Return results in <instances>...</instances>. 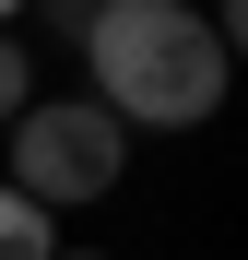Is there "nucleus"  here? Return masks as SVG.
Returning a JSON list of instances; mask_svg holds the SVG:
<instances>
[{"instance_id":"obj_2","label":"nucleus","mask_w":248,"mask_h":260,"mask_svg":"<svg viewBox=\"0 0 248 260\" xmlns=\"http://www.w3.org/2000/svg\"><path fill=\"white\" fill-rule=\"evenodd\" d=\"M118 178H130V130H118L95 95H36L12 118V178L36 213H71V201H107Z\"/></svg>"},{"instance_id":"obj_1","label":"nucleus","mask_w":248,"mask_h":260,"mask_svg":"<svg viewBox=\"0 0 248 260\" xmlns=\"http://www.w3.org/2000/svg\"><path fill=\"white\" fill-rule=\"evenodd\" d=\"M83 71L118 130H201L236 83V12L189 0H95L83 12Z\"/></svg>"},{"instance_id":"obj_4","label":"nucleus","mask_w":248,"mask_h":260,"mask_svg":"<svg viewBox=\"0 0 248 260\" xmlns=\"http://www.w3.org/2000/svg\"><path fill=\"white\" fill-rule=\"evenodd\" d=\"M36 107V59H24V36H0V130H12Z\"/></svg>"},{"instance_id":"obj_3","label":"nucleus","mask_w":248,"mask_h":260,"mask_svg":"<svg viewBox=\"0 0 248 260\" xmlns=\"http://www.w3.org/2000/svg\"><path fill=\"white\" fill-rule=\"evenodd\" d=\"M0 260H59V225H48L24 189H0Z\"/></svg>"},{"instance_id":"obj_5","label":"nucleus","mask_w":248,"mask_h":260,"mask_svg":"<svg viewBox=\"0 0 248 260\" xmlns=\"http://www.w3.org/2000/svg\"><path fill=\"white\" fill-rule=\"evenodd\" d=\"M59 260H95V248H59Z\"/></svg>"}]
</instances>
